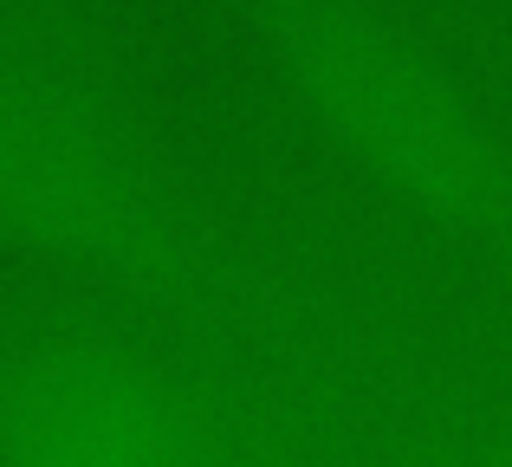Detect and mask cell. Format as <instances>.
I'll return each mask as SVG.
<instances>
[{
    "instance_id": "6da1fadb",
    "label": "cell",
    "mask_w": 512,
    "mask_h": 467,
    "mask_svg": "<svg viewBox=\"0 0 512 467\" xmlns=\"http://www.w3.org/2000/svg\"><path fill=\"white\" fill-rule=\"evenodd\" d=\"M312 130L448 247L512 279V137L370 0H247Z\"/></svg>"
},
{
    "instance_id": "7a4b0ae2",
    "label": "cell",
    "mask_w": 512,
    "mask_h": 467,
    "mask_svg": "<svg viewBox=\"0 0 512 467\" xmlns=\"http://www.w3.org/2000/svg\"><path fill=\"white\" fill-rule=\"evenodd\" d=\"M0 247L137 292H182L201 279V240L150 137L85 65L7 20Z\"/></svg>"
},
{
    "instance_id": "3957f363",
    "label": "cell",
    "mask_w": 512,
    "mask_h": 467,
    "mask_svg": "<svg viewBox=\"0 0 512 467\" xmlns=\"http://www.w3.org/2000/svg\"><path fill=\"white\" fill-rule=\"evenodd\" d=\"M0 467H221L201 403L124 331L20 318L0 331Z\"/></svg>"
}]
</instances>
